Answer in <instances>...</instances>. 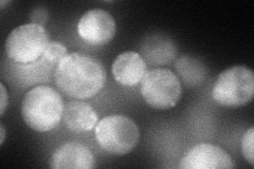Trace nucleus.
<instances>
[{
	"label": "nucleus",
	"mask_w": 254,
	"mask_h": 169,
	"mask_svg": "<svg viewBox=\"0 0 254 169\" xmlns=\"http://www.w3.org/2000/svg\"><path fill=\"white\" fill-rule=\"evenodd\" d=\"M54 79L61 92L73 100H88L105 87L107 72L104 66L89 55L70 53L54 71Z\"/></svg>",
	"instance_id": "nucleus-1"
},
{
	"label": "nucleus",
	"mask_w": 254,
	"mask_h": 169,
	"mask_svg": "<svg viewBox=\"0 0 254 169\" xmlns=\"http://www.w3.org/2000/svg\"><path fill=\"white\" fill-rule=\"evenodd\" d=\"M62 95L52 87L36 86L22 99L21 116L32 130L48 132L57 128L64 115Z\"/></svg>",
	"instance_id": "nucleus-2"
},
{
	"label": "nucleus",
	"mask_w": 254,
	"mask_h": 169,
	"mask_svg": "<svg viewBox=\"0 0 254 169\" xmlns=\"http://www.w3.org/2000/svg\"><path fill=\"white\" fill-rule=\"evenodd\" d=\"M94 135L103 150L114 156H125L136 148L140 140V130L130 117L113 114L98 122Z\"/></svg>",
	"instance_id": "nucleus-3"
},
{
	"label": "nucleus",
	"mask_w": 254,
	"mask_h": 169,
	"mask_svg": "<svg viewBox=\"0 0 254 169\" xmlns=\"http://www.w3.org/2000/svg\"><path fill=\"white\" fill-rule=\"evenodd\" d=\"M213 100L222 107L238 108L252 102L254 73L246 66H233L222 71L212 89Z\"/></svg>",
	"instance_id": "nucleus-4"
},
{
	"label": "nucleus",
	"mask_w": 254,
	"mask_h": 169,
	"mask_svg": "<svg viewBox=\"0 0 254 169\" xmlns=\"http://www.w3.org/2000/svg\"><path fill=\"white\" fill-rule=\"evenodd\" d=\"M50 37L44 26L26 23L14 29L5 40L7 58L18 65H29L43 58Z\"/></svg>",
	"instance_id": "nucleus-5"
},
{
	"label": "nucleus",
	"mask_w": 254,
	"mask_h": 169,
	"mask_svg": "<svg viewBox=\"0 0 254 169\" xmlns=\"http://www.w3.org/2000/svg\"><path fill=\"white\" fill-rule=\"evenodd\" d=\"M140 84L142 98L150 108L171 109L181 100L182 87L180 79L170 69L156 68L149 70Z\"/></svg>",
	"instance_id": "nucleus-6"
},
{
	"label": "nucleus",
	"mask_w": 254,
	"mask_h": 169,
	"mask_svg": "<svg viewBox=\"0 0 254 169\" xmlns=\"http://www.w3.org/2000/svg\"><path fill=\"white\" fill-rule=\"evenodd\" d=\"M117 25L114 16L102 9H92L82 15L77 22V34L91 46H105L114 39Z\"/></svg>",
	"instance_id": "nucleus-7"
},
{
	"label": "nucleus",
	"mask_w": 254,
	"mask_h": 169,
	"mask_svg": "<svg viewBox=\"0 0 254 169\" xmlns=\"http://www.w3.org/2000/svg\"><path fill=\"white\" fill-rule=\"evenodd\" d=\"M182 169H232L234 161L216 145L201 143L190 148L180 162Z\"/></svg>",
	"instance_id": "nucleus-8"
},
{
	"label": "nucleus",
	"mask_w": 254,
	"mask_h": 169,
	"mask_svg": "<svg viewBox=\"0 0 254 169\" xmlns=\"http://www.w3.org/2000/svg\"><path fill=\"white\" fill-rule=\"evenodd\" d=\"M49 166L52 169H91L95 167V160L86 145L68 142L53 152Z\"/></svg>",
	"instance_id": "nucleus-9"
},
{
	"label": "nucleus",
	"mask_w": 254,
	"mask_h": 169,
	"mask_svg": "<svg viewBox=\"0 0 254 169\" xmlns=\"http://www.w3.org/2000/svg\"><path fill=\"white\" fill-rule=\"evenodd\" d=\"M116 82L124 87H134L146 74L147 65L143 56L133 51L119 54L111 66Z\"/></svg>",
	"instance_id": "nucleus-10"
},
{
	"label": "nucleus",
	"mask_w": 254,
	"mask_h": 169,
	"mask_svg": "<svg viewBox=\"0 0 254 169\" xmlns=\"http://www.w3.org/2000/svg\"><path fill=\"white\" fill-rule=\"evenodd\" d=\"M63 119L71 131L82 133L95 128L99 122V116L89 104L79 100H72L65 105Z\"/></svg>",
	"instance_id": "nucleus-11"
},
{
	"label": "nucleus",
	"mask_w": 254,
	"mask_h": 169,
	"mask_svg": "<svg viewBox=\"0 0 254 169\" xmlns=\"http://www.w3.org/2000/svg\"><path fill=\"white\" fill-rule=\"evenodd\" d=\"M176 70L184 82L190 87L199 86L206 75L203 63L190 56H184L177 61Z\"/></svg>",
	"instance_id": "nucleus-12"
},
{
	"label": "nucleus",
	"mask_w": 254,
	"mask_h": 169,
	"mask_svg": "<svg viewBox=\"0 0 254 169\" xmlns=\"http://www.w3.org/2000/svg\"><path fill=\"white\" fill-rule=\"evenodd\" d=\"M156 42L158 43L157 45H155V47L153 46H148V49L143 50V53H147L148 57L150 58L149 60H152L153 57H155L156 61L158 63H166L172 60V58L174 57L175 55V46L174 44L171 42L170 39H166L164 44L161 46L163 39L160 37H156Z\"/></svg>",
	"instance_id": "nucleus-13"
},
{
	"label": "nucleus",
	"mask_w": 254,
	"mask_h": 169,
	"mask_svg": "<svg viewBox=\"0 0 254 169\" xmlns=\"http://www.w3.org/2000/svg\"><path fill=\"white\" fill-rule=\"evenodd\" d=\"M68 54L66 47L59 42H50L48 45L43 59L53 68H57L60 61Z\"/></svg>",
	"instance_id": "nucleus-14"
},
{
	"label": "nucleus",
	"mask_w": 254,
	"mask_h": 169,
	"mask_svg": "<svg viewBox=\"0 0 254 169\" xmlns=\"http://www.w3.org/2000/svg\"><path fill=\"white\" fill-rule=\"evenodd\" d=\"M242 154L251 167L254 166V127H250L242 138Z\"/></svg>",
	"instance_id": "nucleus-15"
},
{
	"label": "nucleus",
	"mask_w": 254,
	"mask_h": 169,
	"mask_svg": "<svg viewBox=\"0 0 254 169\" xmlns=\"http://www.w3.org/2000/svg\"><path fill=\"white\" fill-rule=\"evenodd\" d=\"M30 19H31L32 23L45 26L47 20H48V12L43 6L35 7V9H33V11L31 12Z\"/></svg>",
	"instance_id": "nucleus-16"
},
{
	"label": "nucleus",
	"mask_w": 254,
	"mask_h": 169,
	"mask_svg": "<svg viewBox=\"0 0 254 169\" xmlns=\"http://www.w3.org/2000/svg\"><path fill=\"white\" fill-rule=\"evenodd\" d=\"M0 89H1V100H0V115H3L6 110L7 105H9V94H7L6 88L4 84H0Z\"/></svg>",
	"instance_id": "nucleus-17"
},
{
	"label": "nucleus",
	"mask_w": 254,
	"mask_h": 169,
	"mask_svg": "<svg viewBox=\"0 0 254 169\" xmlns=\"http://www.w3.org/2000/svg\"><path fill=\"white\" fill-rule=\"evenodd\" d=\"M0 136H1V139H0V144L2 145L5 140V129H4L3 124H0Z\"/></svg>",
	"instance_id": "nucleus-18"
}]
</instances>
